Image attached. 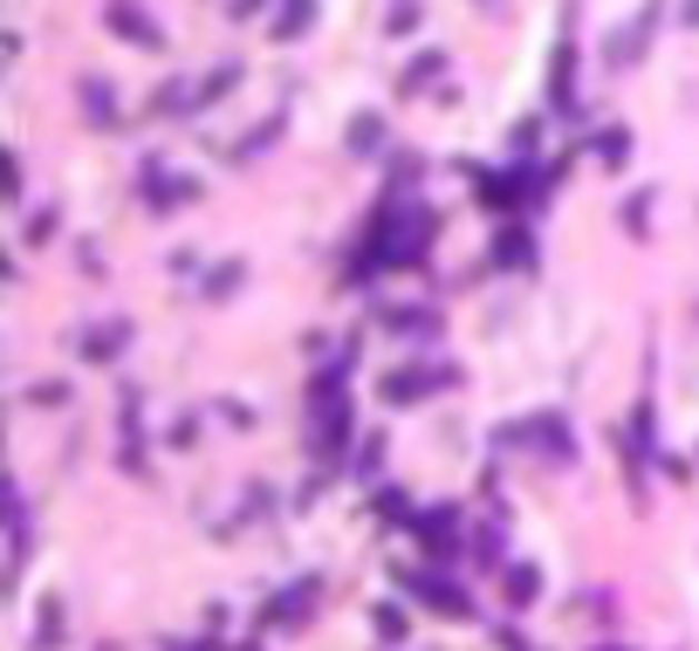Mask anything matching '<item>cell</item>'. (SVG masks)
<instances>
[{
	"label": "cell",
	"instance_id": "6",
	"mask_svg": "<svg viewBox=\"0 0 699 651\" xmlns=\"http://www.w3.org/2000/svg\"><path fill=\"white\" fill-rule=\"evenodd\" d=\"M378 138H385V124H378V117H357V124H350V151H378Z\"/></svg>",
	"mask_w": 699,
	"mask_h": 651
},
{
	"label": "cell",
	"instance_id": "11",
	"mask_svg": "<svg viewBox=\"0 0 699 651\" xmlns=\"http://www.w3.org/2000/svg\"><path fill=\"white\" fill-rule=\"evenodd\" d=\"M508 597H515V603L535 597V569H515V577H508Z\"/></svg>",
	"mask_w": 699,
	"mask_h": 651
},
{
	"label": "cell",
	"instance_id": "5",
	"mask_svg": "<svg viewBox=\"0 0 699 651\" xmlns=\"http://www.w3.org/2000/svg\"><path fill=\"white\" fill-rule=\"evenodd\" d=\"M590 151L603 158V166H625V158H631V138L610 124V131H597V138H590Z\"/></svg>",
	"mask_w": 699,
	"mask_h": 651
},
{
	"label": "cell",
	"instance_id": "1",
	"mask_svg": "<svg viewBox=\"0 0 699 651\" xmlns=\"http://www.w3.org/2000/svg\"><path fill=\"white\" fill-rule=\"evenodd\" d=\"M439 384H446V371H426V363H411V371L385 378V398H391V404H419V398L439 391Z\"/></svg>",
	"mask_w": 699,
	"mask_h": 651
},
{
	"label": "cell",
	"instance_id": "8",
	"mask_svg": "<svg viewBox=\"0 0 699 651\" xmlns=\"http://www.w3.org/2000/svg\"><path fill=\"white\" fill-rule=\"evenodd\" d=\"M82 97H90V103H82V110H90V124L117 117V103H110V90H103V83H82Z\"/></svg>",
	"mask_w": 699,
	"mask_h": 651
},
{
	"label": "cell",
	"instance_id": "7",
	"mask_svg": "<svg viewBox=\"0 0 699 651\" xmlns=\"http://www.w3.org/2000/svg\"><path fill=\"white\" fill-rule=\"evenodd\" d=\"M199 186L192 179H172V172H151V199H192Z\"/></svg>",
	"mask_w": 699,
	"mask_h": 651
},
{
	"label": "cell",
	"instance_id": "4",
	"mask_svg": "<svg viewBox=\"0 0 699 651\" xmlns=\"http://www.w3.org/2000/svg\"><path fill=\"white\" fill-rule=\"evenodd\" d=\"M419 597H426V603H439L446 618H460V610H467V597L452 590V583H439V577H419Z\"/></svg>",
	"mask_w": 699,
	"mask_h": 651
},
{
	"label": "cell",
	"instance_id": "9",
	"mask_svg": "<svg viewBox=\"0 0 699 651\" xmlns=\"http://www.w3.org/2000/svg\"><path fill=\"white\" fill-rule=\"evenodd\" d=\"M439 69H446L439 56H419V62H411V69H405V83H398V90H419V83H432V76H439Z\"/></svg>",
	"mask_w": 699,
	"mask_h": 651
},
{
	"label": "cell",
	"instance_id": "10",
	"mask_svg": "<svg viewBox=\"0 0 699 651\" xmlns=\"http://www.w3.org/2000/svg\"><path fill=\"white\" fill-rule=\"evenodd\" d=\"M501 254H508V268H528V254H535V248H528V233H508V240H501Z\"/></svg>",
	"mask_w": 699,
	"mask_h": 651
},
{
	"label": "cell",
	"instance_id": "2",
	"mask_svg": "<svg viewBox=\"0 0 699 651\" xmlns=\"http://www.w3.org/2000/svg\"><path fill=\"white\" fill-rule=\"evenodd\" d=\"M110 28H123V34H131L138 49H158V42H164V34H158V28H151L138 8H131V0H110Z\"/></svg>",
	"mask_w": 699,
	"mask_h": 651
},
{
	"label": "cell",
	"instance_id": "13",
	"mask_svg": "<svg viewBox=\"0 0 699 651\" xmlns=\"http://www.w3.org/2000/svg\"><path fill=\"white\" fill-rule=\"evenodd\" d=\"M261 8V0H233V14H254Z\"/></svg>",
	"mask_w": 699,
	"mask_h": 651
},
{
	"label": "cell",
	"instance_id": "12",
	"mask_svg": "<svg viewBox=\"0 0 699 651\" xmlns=\"http://www.w3.org/2000/svg\"><path fill=\"white\" fill-rule=\"evenodd\" d=\"M411 21H419V8H411V0H398V8H391V34H405Z\"/></svg>",
	"mask_w": 699,
	"mask_h": 651
},
{
	"label": "cell",
	"instance_id": "3",
	"mask_svg": "<svg viewBox=\"0 0 699 651\" xmlns=\"http://www.w3.org/2000/svg\"><path fill=\"white\" fill-rule=\"evenodd\" d=\"M302 28H309V0H281V14H274V42H296Z\"/></svg>",
	"mask_w": 699,
	"mask_h": 651
}]
</instances>
